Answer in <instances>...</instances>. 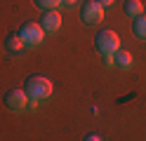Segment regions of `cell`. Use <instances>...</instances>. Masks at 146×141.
I'll use <instances>...</instances> for the list:
<instances>
[{"instance_id":"1","label":"cell","mask_w":146,"mask_h":141,"mask_svg":"<svg viewBox=\"0 0 146 141\" xmlns=\"http://www.w3.org/2000/svg\"><path fill=\"white\" fill-rule=\"evenodd\" d=\"M52 89H54L52 82L47 78H42V75H31V78H26V82H24V92L29 94V99H38V101L50 99Z\"/></svg>"},{"instance_id":"2","label":"cell","mask_w":146,"mask_h":141,"mask_svg":"<svg viewBox=\"0 0 146 141\" xmlns=\"http://www.w3.org/2000/svg\"><path fill=\"white\" fill-rule=\"evenodd\" d=\"M94 47H97V52L102 54V56H113L118 50H120V38H118L115 31L106 28V31L97 33V38H94Z\"/></svg>"},{"instance_id":"3","label":"cell","mask_w":146,"mask_h":141,"mask_svg":"<svg viewBox=\"0 0 146 141\" xmlns=\"http://www.w3.org/2000/svg\"><path fill=\"white\" fill-rule=\"evenodd\" d=\"M19 35H21L24 45H29V47H35V45H40L45 40V31H42V26L38 21H26L19 28Z\"/></svg>"},{"instance_id":"4","label":"cell","mask_w":146,"mask_h":141,"mask_svg":"<svg viewBox=\"0 0 146 141\" xmlns=\"http://www.w3.org/2000/svg\"><path fill=\"white\" fill-rule=\"evenodd\" d=\"M5 108L12 113H24L29 111V94L24 89H10L5 94Z\"/></svg>"},{"instance_id":"5","label":"cell","mask_w":146,"mask_h":141,"mask_svg":"<svg viewBox=\"0 0 146 141\" xmlns=\"http://www.w3.org/2000/svg\"><path fill=\"white\" fill-rule=\"evenodd\" d=\"M80 19H83V24H87V26H97L104 19V7L99 5L97 0H90V3H85L83 9H80Z\"/></svg>"},{"instance_id":"6","label":"cell","mask_w":146,"mask_h":141,"mask_svg":"<svg viewBox=\"0 0 146 141\" xmlns=\"http://www.w3.org/2000/svg\"><path fill=\"white\" fill-rule=\"evenodd\" d=\"M38 24L42 26L45 33H57L61 28V14L57 12V9H47L45 14H40V21Z\"/></svg>"},{"instance_id":"7","label":"cell","mask_w":146,"mask_h":141,"mask_svg":"<svg viewBox=\"0 0 146 141\" xmlns=\"http://www.w3.org/2000/svg\"><path fill=\"white\" fill-rule=\"evenodd\" d=\"M5 50L7 54H19L24 50V40H21V35L19 33H10L5 38Z\"/></svg>"},{"instance_id":"8","label":"cell","mask_w":146,"mask_h":141,"mask_svg":"<svg viewBox=\"0 0 146 141\" xmlns=\"http://www.w3.org/2000/svg\"><path fill=\"white\" fill-rule=\"evenodd\" d=\"M132 31H134V35L139 38V40H146V14L134 17V21H132Z\"/></svg>"},{"instance_id":"9","label":"cell","mask_w":146,"mask_h":141,"mask_svg":"<svg viewBox=\"0 0 146 141\" xmlns=\"http://www.w3.org/2000/svg\"><path fill=\"white\" fill-rule=\"evenodd\" d=\"M125 14L132 17V19L144 14V3H141V0H125Z\"/></svg>"},{"instance_id":"10","label":"cell","mask_w":146,"mask_h":141,"mask_svg":"<svg viewBox=\"0 0 146 141\" xmlns=\"http://www.w3.org/2000/svg\"><path fill=\"white\" fill-rule=\"evenodd\" d=\"M113 66H118V68H123V71L132 68V56L127 54V52H120V50H118V52L113 54Z\"/></svg>"},{"instance_id":"11","label":"cell","mask_w":146,"mask_h":141,"mask_svg":"<svg viewBox=\"0 0 146 141\" xmlns=\"http://www.w3.org/2000/svg\"><path fill=\"white\" fill-rule=\"evenodd\" d=\"M35 5H38L40 9H45V12H47V9H57L59 5H61V0H33Z\"/></svg>"},{"instance_id":"12","label":"cell","mask_w":146,"mask_h":141,"mask_svg":"<svg viewBox=\"0 0 146 141\" xmlns=\"http://www.w3.org/2000/svg\"><path fill=\"white\" fill-rule=\"evenodd\" d=\"M97 3H99V5H102V7H111V5L115 3V0H97Z\"/></svg>"},{"instance_id":"13","label":"cell","mask_w":146,"mask_h":141,"mask_svg":"<svg viewBox=\"0 0 146 141\" xmlns=\"http://www.w3.org/2000/svg\"><path fill=\"white\" fill-rule=\"evenodd\" d=\"M85 141H102V139H99L97 134H87V136H85Z\"/></svg>"}]
</instances>
